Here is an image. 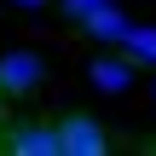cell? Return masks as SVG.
Here are the masks:
<instances>
[{
    "label": "cell",
    "mask_w": 156,
    "mask_h": 156,
    "mask_svg": "<svg viewBox=\"0 0 156 156\" xmlns=\"http://www.w3.org/2000/svg\"><path fill=\"white\" fill-rule=\"evenodd\" d=\"M41 81V58H29V52H12V58H0V93H29Z\"/></svg>",
    "instance_id": "3"
},
{
    "label": "cell",
    "mask_w": 156,
    "mask_h": 156,
    "mask_svg": "<svg viewBox=\"0 0 156 156\" xmlns=\"http://www.w3.org/2000/svg\"><path fill=\"white\" fill-rule=\"evenodd\" d=\"M64 127V156H104V127L98 122H87V116H69V122H58Z\"/></svg>",
    "instance_id": "2"
},
{
    "label": "cell",
    "mask_w": 156,
    "mask_h": 156,
    "mask_svg": "<svg viewBox=\"0 0 156 156\" xmlns=\"http://www.w3.org/2000/svg\"><path fill=\"white\" fill-rule=\"evenodd\" d=\"M6 151L12 156H64V127H35V122H23V127L6 133Z\"/></svg>",
    "instance_id": "1"
}]
</instances>
